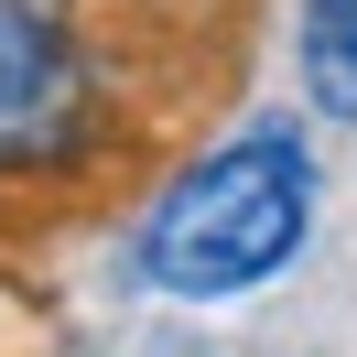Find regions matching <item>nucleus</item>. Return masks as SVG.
<instances>
[{"label":"nucleus","instance_id":"nucleus-1","mask_svg":"<svg viewBox=\"0 0 357 357\" xmlns=\"http://www.w3.org/2000/svg\"><path fill=\"white\" fill-rule=\"evenodd\" d=\"M314 227V162L292 130H238L227 152H206L141 227V282L174 303H227L260 292L271 271L303 249Z\"/></svg>","mask_w":357,"mask_h":357},{"label":"nucleus","instance_id":"nucleus-2","mask_svg":"<svg viewBox=\"0 0 357 357\" xmlns=\"http://www.w3.org/2000/svg\"><path fill=\"white\" fill-rule=\"evenodd\" d=\"M87 130V66L44 0H0V174L66 162Z\"/></svg>","mask_w":357,"mask_h":357},{"label":"nucleus","instance_id":"nucleus-3","mask_svg":"<svg viewBox=\"0 0 357 357\" xmlns=\"http://www.w3.org/2000/svg\"><path fill=\"white\" fill-rule=\"evenodd\" d=\"M303 87L325 119H357V0H303Z\"/></svg>","mask_w":357,"mask_h":357}]
</instances>
